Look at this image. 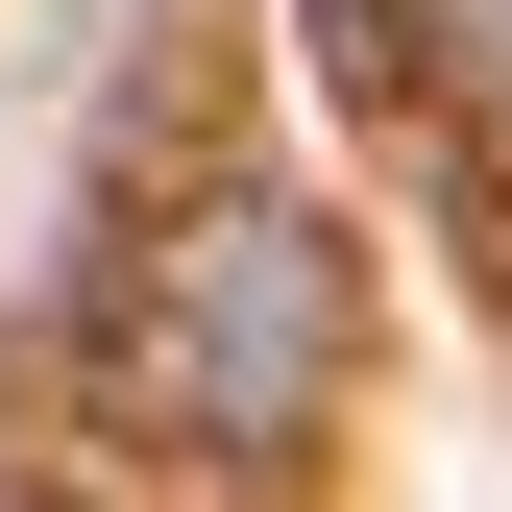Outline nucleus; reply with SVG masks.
Returning <instances> with one entry per match:
<instances>
[{
	"label": "nucleus",
	"instance_id": "obj_1",
	"mask_svg": "<svg viewBox=\"0 0 512 512\" xmlns=\"http://www.w3.org/2000/svg\"><path fill=\"white\" fill-rule=\"evenodd\" d=\"M342 366H366V244L317 220V196L171 220V269L122 293V415L220 439V464H293V439L342 415Z\"/></svg>",
	"mask_w": 512,
	"mask_h": 512
},
{
	"label": "nucleus",
	"instance_id": "obj_2",
	"mask_svg": "<svg viewBox=\"0 0 512 512\" xmlns=\"http://www.w3.org/2000/svg\"><path fill=\"white\" fill-rule=\"evenodd\" d=\"M391 25H415V74L464 98V122H512V0H391Z\"/></svg>",
	"mask_w": 512,
	"mask_h": 512
}]
</instances>
